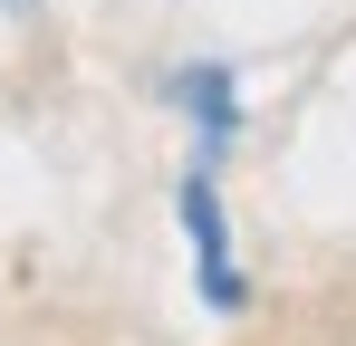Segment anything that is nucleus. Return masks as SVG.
Masks as SVG:
<instances>
[{
    "label": "nucleus",
    "instance_id": "1",
    "mask_svg": "<svg viewBox=\"0 0 356 346\" xmlns=\"http://www.w3.org/2000/svg\"><path fill=\"white\" fill-rule=\"evenodd\" d=\"M10 10H19V0H10Z\"/></svg>",
    "mask_w": 356,
    "mask_h": 346
}]
</instances>
